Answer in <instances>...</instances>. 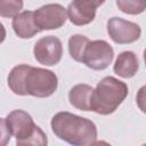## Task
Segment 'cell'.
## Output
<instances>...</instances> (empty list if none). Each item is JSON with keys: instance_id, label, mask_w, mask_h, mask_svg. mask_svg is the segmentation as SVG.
Masks as SVG:
<instances>
[{"instance_id": "cell-1", "label": "cell", "mask_w": 146, "mask_h": 146, "mask_svg": "<svg viewBox=\"0 0 146 146\" xmlns=\"http://www.w3.org/2000/svg\"><path fill=\"white\" fill-rule=\"evenodd\" d=\"M50 125L56 137L74 146L91 145L97 139L96 124L89 119L70 112H58L55 114Z\"/></svg>"}, {"instance_id": "cell-2", "label": "cell", "mask_w": 146, "mask_h": 146, "mask_svg": "<svg viewBox=\"0 0 146 146\" xmlns=\"http://www.w3.org/2000/svg\"><path fill=\"white\" fill-rule=\"evenodd\" d=\"M128 96V86L114 76L102 79L91 95V111L100 115H108L116 111Z\"/></svg>"}, {"instance_id": "cell-3", "label": "cell", "mask_w": 146, "mask_h": 146, "mask_svg": "<svg viewBox=\"0 0 146 146\" xmlns=\"http://www.w3.org/2000/svg\"><path fill=\"white\" fill-rule=\"evenodd\" d=\"M3 120L11 136L16 138V144L18 146H46L48 144L46 133L34 123L32 116L27 112L15 110L3 117Z\"/></svg>"}, {"instance_id": "cell-4", "label": "cell", "mask_w": 146, "mask_h": 146, "mask_svg": "<svg viewBox=\"0 0 146 146\" xmlns=\"http://www.w3.org/2000/svg\"><path fill=\"white\" fill-rule=\"evenodd\" d=\"M57 87V75L50 70L32 66L26 75L25 89L27 95L39 98L49 97L52 94H55Z\"/></svg>"}, {"instance_id": "cell-5", "label": "cell", "mask_w": 146, "mask_h": 146, "mask_svg": "<svg viewBox=\"0 0 146 146\" xmlns=\"http://www.w3.org/2000/svg\"><path fill=\"white\" fill-rule=\"evenodd\" d=\"M114 57V50L112 46L105 40L89 41L82 63L91 70L102 71L108 67Z\"/></svg>"}, {"instance_id": "cell-6", "label": "cell", "mask_w": 146, "mask_h": 146, "mask_svg": "<svg viewBox=\"0 0 146 146\" xmlns=\"http://www.w3.org/2000/svg\"><path fill=\"white\" fill-rule=\"evenodd\" d=\"M34 58L42 65L54 66L58 64L62 59L63 55V46L62 41L54 36L47 35L39 39L33 48Z\"/></svg>"}, {"instance_id": "cell-7", "label": "cell", "mask_w": 146, "mask_h": 146, "mask_svg": "<svg viewBox=\"0 0 146 146\" xmlns=\"http://www.w3.org/2000/svg\"><path fill=\"white\" fill-rule=\"evenodd\" d=\"M67 18V11L59 3L44 5L34 11V21L40 31L59 29Z\"/></svg>"}, {"instance_id": "cell-8", "label": "cell", "mask_w": 146, "mask_h": 146, "mask_svg": "<svg viewBox=\"0 0 146 146\" xmlns=\"http://www.w3.org/2000/svg\"><path fill=\"white\" fill-rule=\"evenodd\" d=\"M107 33L115 43L125 44L137 41L140 38L141 29L133 22L120 17H112L107 21Z\"/></svg>"}, {"instance_id": "cell-9", "label": "cell", "mask_w": 146, "mask_h": 146, "mask_svg": "<svg viewBox=\"0 0 146 146\" xmlns=\"http://www.w3.org/2000/svg\"><path fill=\"white\" fill-rule=\"evenodd\" d=\"M105 0H73L67 7V17L74 25L82 26L95 19L97 8Z\"/></svg>"}, {"instance_id": "cell-10", "label": "cell", "mask_w": 146, "mask_h": 146, "mask_svg": "<svg viewBox=\"0 0 146 146\" xmlns=\"http://www.w3.org/2000/svg\"><path fill=\"white\" fill-rule=\"evenodd\" d=\"M13 30L18 38L30 39L40 32V29L34 21V11L25 10L13 17Z\"/></svg>"}, {"instance_id": "cell-11", "label": "cell", "mask_w": 146, "mask_h": 146, "mask_svg": "<svg viewBox=\"0 0 146 146\" xmlns=\"http://www.w3.org/2000/svg\"><path fill=\"white\" fill-rule=\"evenodd\" d=\"M139 68V62L137 55L133 51H123L121 52L114 64V73L123 79L132 78Z\"/></svg>"}, {"instance_id": "cell-12", "label": "cell", "mask_w": 146, "mask_h": 146, "mask_svg": "<svg viewBox=\"0 0 146 146\" xmlns=\"http://www.w3.org/2000/svg\"><path fill=\"white\" fill-rule=\"evenodd\" d=\"M94 88L86 83H79L71 88L68 100L71 105L81 111H91V95Z\"/></svg>"}, {"instance_id": "cell-13", "label": "cell", "mask_w": 146, "mask_h": 146, "mask_svg": "<svg viewBox=\"0 0 146 146\" xmlns=\"http://www.w3.org/2000/svg\"><path fill=\"white\" fill-rule=\"evenodd\" d=\"M32 66L30 65H17L15 66L9 75H8V87L10 88V90L19 96H26V89H25V80H26V75L29 73V71L31 70Z\"/></svg>"}, {"instance_id": "cell-14", "label": "cell", "mask_w": 146, "mask_h": 146, "mask_svg": "<svg viewBox=\"0 0 146 146\" xmlns=\"http://www.w3.org/2000/svg\"><path fill=\"white\" fill-rule=\"evenodd\" d=\"M89 39L82 34H74L68 39V51L75 62L82 63L84 50L89 43Z\"/></svg>"}, {"instance_id": "cell-15", "label": "cell", "mask_w": 146, "mask_h": 146, "mask_svg": "<svg viewBox=\"0 0 146 146\" xmlns=\"http://www.w3.org/2000/svg\"><path fill=\"white\" fill-rule=\"evenodd\" d=\"M117 8L129 15H138L146 10V0H116Z\"/></svg>"}, {"instance_id": "cell-16", "label": "cell", "mask_w": 146, "mask_h": 146, "mask_svg": "<svg viewBox=\"0 0 146 146\" xmlns=\"http://www.w3.org/2000/svg\"><path fill=\"white\" fill-rule=\"evenodd\" d=\"M23 8V0H0L1 17H15Z\"/></svg>"}, {"instance_id": "cell-17", "label": "cell", "mask_w": 146, "mask_h": 146, "mask_svg": "<svg viewBox=\"0 0 146 146\" xmlns=\"http://www.w3.org/2000/svg\"><path fill=\"white\" fill-rule=\"evenodd\" d=\"M136 103H137V106L139 107V110L146 114V84L143 86L138 90L137 96H136Z\"/></svg>"}, {"instance_id": "cell-18", "label": "cell", "mask_w": 146, "mask_h": 146, "mask_svg": "<svg viewBox=\"0 0 146 146\" xmlns=\"http://www.w3.org/2000/svg\"><path fill=\"white\" fill-rule=\"evenodd\" d=\"M10 136H11V133L9 132V130L7 128V125L5 123V120L1 119V144L6 145L7 141L10 139Z\"/></svg>"}, {"instance_id": "cell-19", "label": "cell", "mask_w": 146, "mask_h": 146, "mask_svg": "<svg viewBox=\"0 0 146 146\" xmlns=\"http://www.w3.org/2000/svg\"><path fill=\"white\" fill-rule=\"evenodd\" d=\"M144 60H145V66H146V49L144 50Z\"/></svg>"}]
</instances>
